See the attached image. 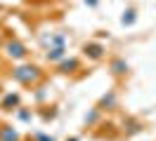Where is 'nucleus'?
<instances>
[{
	"instance_id": "obj_1",
	"label": "nucleus",
	"mask_w": 156,
	"mask_h": 141,
	"mask_svg": "<svg viewBox=\"0 0 156 141\" xmlns=\"http://www.w3.org/2000/svg\"><path fill=\"white\" fill-rule=\"evenodd\" d=\"M12 78L17 80L19 85H36V82H40L43 80V71H40L38 66H31V64H26V66H17L14 71H12Z\"/></svg>"
},
{
	"instance_id": "obj_7",
	"label": "nucleus",
	"mask_w": 156,
	"mask_h": 141,
	"mask_svg": "<svg viewBox=\"0 0 156 141\" xmlns=\"http://www.w3.org/2000/svg\"><path fill=\"white\" fill-rule=\"evenodd\" d=\"M78 68V61L76 59H64V61H62V64H59V73H73V71H76Z\"/></svg>"
},
{
	"instance_id": "obj_9",
	"label": "nucleus",
	"mask_w": 156,
	"mask_h": 141,
	"mask_svg": "<svg viewBox=\"0 0 156 141\" xmlns=\"http://www.w3.org/2000/svg\"><path fill=\"white\" fill-rule=\"evenodd\" d=\"M126 14H128V17H123V24H133V21H135V12H133V9H128Z\"/></svg>"
},
{
	"instance_id": "obj_2",
	"label": "nucleus",
	"mask_w": 156,
	"mask_h": 141,
	"mask_svg": "<svg viewBox=\"0 0 156 141\" xmlns=\"http://www.w3.org/2000/svg\"><path fill=\"white\" fill-rule=\"evenodd\" d=\"M5 49H7V56H12V59H24V56L29 54L26 47L21 45L19 40H10V42L5 45Z\"/></svg>"
},
{
	"instance_id": "obj_5",
	"label": "nucleus",
	"mask_w": 156,
	"mask_h": 141,
	"mask_svg": "<svg viewBox=\"0 0 156 141\" xmlns=\"http://www.w3.org/2000/svg\"><path fill=\"white\" fill-rule=\"evenodd\" d=\"M17 103H19V94H7V96H5V101L0 103V108H2V111H12Z\"/></svg>"
},
{
	"instance_id": "obj_3",
	"label": "nucleus",
	"mask_w": 156,
	"mask_h": 141,
	"mask_svg": "<svg viewBox=\"0 0 156 141\" xmlns=\"http://www.w3.org/2000/svg\"><path fill=\"white\" fill-rule=\"evenodd\" d=\"M0 141H19V132L12 125H0Z\"/></svg>"
},
{
	"instance_id": "obj_4",
	"label": "nucleus",
	"mask_w": 156,
	"mask_h": 141,
	"mask_svg": "<svg viewBox=\"0 0 156 141\" xmlns=\"http://www.w3.org/2000/svg\"><path fill=\"white\" fill-rule=\"evenodd\" d=\"M85 54H88L90 59H102V54H104V47L97 45V42H88V45H85Z\"/></svg>"
},
{
	"instance_id": "obj_8",
	"label": "nucleus",
	"mask_w": 156,
	"mask_h": 141,
	"mask_svg": "<svg viewBox=\"0 0 156 141\" xmlns=\"http://www.w3.org/2000/svg\"><path fill=\"white\" fill-rule=\"evenodd\" d=\"M48 59H50V61H59V59H64V47H62V45L52 47V49L48 52Z\"/></svg>"
},
{
	"instance_id": "obj_6",
	"label": "nucleus",
	"mask_w": 156,
	"mask_h": 141,
	"mask_svg": "<svg viewBox=\"0 0 156 141\" xmlns=\"http://www.w3.org/2000/svg\"><path fill=\"white\" fill-rule=\"evenodd\" d=\"M126 71H128V64L123 59H114V61H111V73L114 75H123Z\"/></svg>"
},
{
	"instance_id": "obj_10",
	"label": "nucleus",
	"mask_w": 156,
	"mask_h": 141,
	"mask_svg": "<svg viewBox=\"0 0 156 141\" xmlns=\"http://www.w3.org/2000/svg\"><path fill=\"white\" fill-rule=\"evenodd\" d=\"M0 45H2V33H0Z\"/></svg>"
}]
</instances>
